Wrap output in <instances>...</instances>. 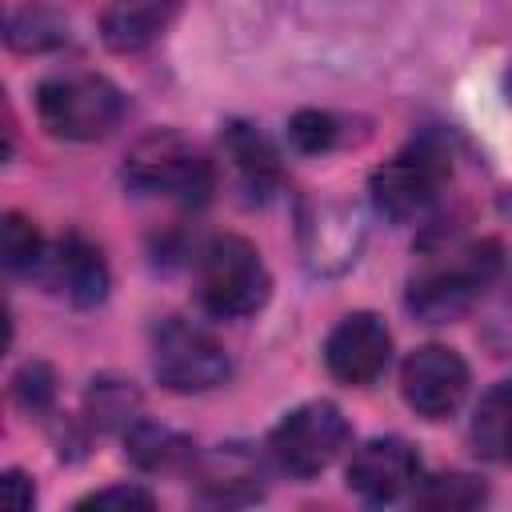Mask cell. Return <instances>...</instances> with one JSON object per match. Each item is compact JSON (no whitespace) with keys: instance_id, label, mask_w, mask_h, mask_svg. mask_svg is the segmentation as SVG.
Listing matches in <instances>:
<instances>
[{"instance_id":"cell-1","label":"cell","mask_w":512,"mask_h":512,"mask_svg":"<svg viewBox=\"0 0 512 512\" xmlns=\"http://www.w3.org/2000/svg\"><path fill=\"white\" fill-rule=\"evenodd\" d=\"M496 272H500L496 240H448L440 252H428L424 268L408 280V308L428 324L456 320L484 296Z\"/></svg>"},{"instance_id":"cell-2","label":"cell","mask_w":512,"mask_h":512,"mask_svg":"<svg viewBox=\"0 0 512 512\" xmlns=\"http://www.w3.org/2000/svg\"><path fill=\"white\" fill-rule=\"evenodd\" d=\"M272 276L244 236H212L196 260L200 308L216 320H244L268 304Z\"/></svg>"},{"instance_id":"cell-3","label":"cell","mask_w":512,"mask_h":512,"mask_svg":"<svg viewBox=\"0 0 512 512\" xmlns=\"http://www.w3.org/2000/svg\"><path fill=\"white\" fill-rule=\"evenodd\" d=\"M36 116L56 140L88 144V140H104L120 124L124 96L108 76L52 72L36 88Z\"/></svg>"},{"instance_id":"cell-4","label":"cell","mask_w":512,"mask_h":512,"mask_svg":"<svg viewBox=\"0 0 512 512\" xmlns=\"http://www.w3.org/2000/svg\"><path fill=\"white\" fill-rule=\"evenodd\" d=\"M124 184L144 192V196H164V200L196 208V204H204L212 196L216 168L180 132H152L128 152Z\"/></svg>"},{"instance_id":"cell-5","label":"cell","mask_w":512,"mask_h":512,"mask_svg":"<svg viewBox=\"0 0 512 512\" xmlns=\"http://www.w3.org/2000/svg\"><path fill=\"white\" fill-rule=\"evenodd\" d=\"M448 176H452V156H448L444 140L440 136H420L372 172L368 196H372L380 216L416 220L440 200V188L448 184Z\"/></svg>"},{"instance_id":"cell-6","label":"cell","mask_w":512,"mask_h":512,"mask_svg":"<svg viewBox=\"0 0 512 512\" xmlns=\"http://www.w3.org/2000/svg\"><path fill=\"white\" fill-rule=\"evenodd\" d=\"M352 440V428L344 412L332 400H308L280 416V424L268 432V452L280 472L296 480L320 476Z\"/></svg>"},{"instance_id":"cell-7","label":"cell","mask_w":512,"mask_h":512,"mask_svg":"<svg viewBox=\"0 0 512 512\" xmlns=\"http://www.w3.org/2000/svg\"><path fill=\"white\" fill-rule=\"evenodd\" d=\"M152 372L168 392H208L232 376V364L212 332L168 316L152 332Z\"/></svg>"},{"instance_id":"cell-8","label":"cell","mask_w":512,"mask_h":512,"mask_svg":"<svg viewBox=\"0 0 512 512\" xmlns=\"http://www.w3.org/2000/svg\"><path fill=\"white\" fill-rule=\"evenodd\" d=\"M364 248V216L340 200H316L300 212V252L308 272L340 276Z\"/></svg>"},{"instance_id":"cell-9","label":"cell","mask_w":512,"mask_h":512,"mask_svg":"<svg viewBox=\"0 0 512 512\" xmlns=\"http://www.w3.org/2000/svg\"><path fill=\"white\" fill-rule=\"evenodd\" d=\"M400 392L416 416L444 420L468 396V364L460 360V352H452L444 344H424L404 360Z\"/></svg>"},{"instance_id":"cell-10","label":"cell","mask_w":512,"mask_h":512,"mask_svg":"<svg viewBox=\"0 0 512 512\" xmlns=\"http://www.w3.org/2000/svg\"><path fill=\"white\" fill-rule=\"evenodd\" d=\"M392 360V332L376 312H348L324 340V368L352 388L372 384Z\"/></svg>"},{"instance_id":"cell-11","label":"cell","mask_w":512,"mask_h":512,"mask_svg":"<svg viewBox=\"0 0 512 512\" xmlns=\"http://www.w3.org/2000/svg\"><path fill=\"white\" fill-rule=\"evenodd\" d=\"M420 480V456L400 436H372L348 460V488L368 504H392Z\"/></svg>"},{"instance_id":"cell-12","label":"cell","mask_w":512,"mask_h":512,"mask_svg":"<svg viewBox=\"0 0 512 512\" xmlns=\"http://www.w3.org/2000/svg\"><path fill=\"white\" fill-rule=\"evenodd\" d=\"M36 276H44L56 292H64L72 304L80 308H92L108 296V264L100 256V248L92 240H84L80 232H68L64 240L48 244L44 248V260L36 268Z\"/></svg>"},{"instance_id":"cell-13","label":"cell","mask_w":512,"mask_h":512,"mask_svg":"<svg viewBox=\"0 0 512 512\" xmlns=\"http://www.w3.org/2000/svg\"><path fill=\"white\" fill-rule=\"evenodd\" d=\"M196 488H200L204 500L224 504V508L252 504V500H260V492H264L260 460H256L248 448H240V444H220L212 456L200 460V468H196Z\"/></svg>"},{"instance_id":"cell-14","label":"cell","mask_w":512,"mask_h":512,"mask_svg":"<svg viewBox=\"0 0 512 512\" xmlns=\"http://www.w3.org/2000/svg\"><path fill=\"white\" fill-rule=\"evenodd\" d=\"M180 0H108L100 12V36L112 52H140L164 36L176 20Z\"/></svg>"},{"instance_id":"cell-15","label":"cell","mask_w":512,"mask_h":512,"mask_svg":"<svg viewBox=\"0 0 512 512\" xmlns=\"http://www.w3.org/2000/svg\"><path fill=\"white\" fill-rule=\"evenodd\" d=\"M224 156H228V164H232L240 188H244L248 196H256V200L272 196V192L280 188V180H284V168H280L276 148H272L252 124H240V120H236V124L224 128Z\"/></svg>"},{"instance_id":"cell-16","label":"cell","mask_w":512,"mask_h":512,"mask_svg":"<svg viewBox=\"0 0 512 512\" xmlns=\"http://www.w3.org/2000/svg\"><path fill=\"white\" fill-rule=\"evenodd\" d=\"M124 452L144 472H176L196 460V444L188 436H180L176 428L152 424L144 416L124 432Z\"/></svg>"},{"instance_id":"cell-17","label":"cell","mask_w":512,"mask_h":512,"mask_svg":"<svg viewBox=\"0 0 512 512\" xmlns=\"http://www.w3.org/2000/svg\"><path fill=\"white\" fill-rule=\"evenodd\" d=\"M468 436L484 460L512 464V380H500L480 396Z\"/></svg>"},{"instance_id":"cell-18","label":"cell","mask_w":512,"mask_h":512,"mask_svg":"<svg viewBox=\"0 0 512 512\" xmlns=\"http://www.w3.org/2000/svg\"><path fill=\"white\" fill-rule=\"evenodd\" d=\"M140 388L124 376H96L84 392V416L100 432H128L140 420Z\"/></svg>"},{"instance_id":"cell-19","label":"cell","mask_w":512,"mask_h":512,"mask_svg":"<svg viewBox=\"0 0 512 512\" xmlns=\"http://www.w3.org/2000/svg\"><path fill=\"white\" fill-rule=\"evenodd\" d=\"M8 44L16 52H52L68 44V20L44 4H24L8 16Z\"/></svg>"},{"instance_id":"cell-20","label":"cell","mask_w":512,"mask_h":512,"mask_svg":"<svg viewBox=\"0 0 512 512\" xmlns=\"http://www.w3.org/2000/svg\"><path fill=\"white\" fill-rule=\"evenodd\" d=\"M488 500V484L480 476H468V472H440L432 480H424L416 488V504L420 508H448V512H460V508H476Z\"/></svg>"},{"instance_id":"cell-21","label":"cell","mask_w":512,"mask_h":512,"mask_svg":"<svg viewBox=\"0 0 512 512\" xmlns=\"http://www.w3.org/2000/svg\"><path fill=\"white\" fill-rule=\"evenodd\" d=\"M0 244H4V264L8 272H36L40 260H44V248L48 240L36 232V224L20 212H8L4 216V228H0Z\"/></svg>"},{"instance_id":"cell-22","label":"cell","mask_w":512,"mask_h":512,"mask_svg":"<svg viewBox=\"0 0 512 512\" xmlns=\"http://www.w3.org/2000/svg\"><path fill=\"white\" fill-rule=\"evenodd\" d=\"M12 396H16V404H20L28 416H44V412L52 408V400H56L52 368L40 364V360L24 364V368L12 376Z\"/></svg>"},{"instance_id":"cell-23","label":"cell","mask_w":512,"mask_h":512,"mask_svg":"<svg viewBox=\"0 0 512 512\" xmlns=\"http://www.w3.org/2000/svg\"><path fill=\"white\" fill-rule=\"evenodd\" d=\"M288 136H292V144H296L300 152H328V148L336 144L340 128H336V120H332L328 112L308 108V112H296V116H292Z\"/></svg>"},{"instance_id":"cell-24","label":"cell","mask_w":512,"mask_h":512,"mask_svg":"<svg viewBox=\"0 0 512 512\" xmlns=\"http://www.w3.org/2000/svg\"><path fill=\"white\" fill-rule=\"evenodd\" d=\"M80 508H156V496L140 484H112V488H96L80 500Z\"/></svg>"},{"instance_id":"cell-25","label":"cell","mask_w":512,"mask_h":512,"mask_svg":"<svg viewBox=\"0 0 512 512\" xmlns=\"http://www.w3.org/2000/svg\"><path fill=\"white\" fill-rule=\"evenodd\" d=\"M4 488H8V504H12L16 512H28V508H32L36 488H32V480H28L20 468H8V472H4Z\"/></svg>"}]
</instances>
